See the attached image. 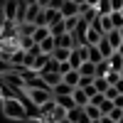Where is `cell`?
<instances>
[{"mask_svg": "<svg viewBox=\"0 0 123 123\" xmlns=\"http://www.w3.org/2000/svg\"><path fill=\"white\" fill-rule=\"evenodd\" d=\"M3 113L7 118L22 121V118H27V108H25V104L17 96H10V98H3Z\"/></svg>", "mask_w": 123, "mask_h": 123, "instance_id": "cell-1", "label": "cell"}, {"mask_svg": "<svg viewBox=\"0 0 123 123\" xmlns=\"http://www.w3.org/2000/svg\"><path fill=\"white\" fill-rule=\"evenodd\" d=\"M27 94H30V98H32L37 106H44L47 101L54 98V94H52L49 89H27Z\"/></svg>", "mask_w": 123, "mask_h": 123, "instance_id": "cell-2", "label": "cell"}, {"mask_svg": "<svg viewBox=\"0 0 123 123\" xmlns=\"http://www.w3.org/2000/svg\"><path fill=\"white\" fill-rule=\"evenodd\" d=\"M67 118H69V121H74V123H91V118H89V113H86V108H81V106L69 108Z\"/></svg>", "mask_w": 123, "mask_h": 123, "instance_id": "cell-3", "label": "cell"}, {"mask_svg": "<svg viewBox=\"0 0 123 123\" xmlns=\"http://www.w3.org/2000/svg\"><path fill=\"white\" fill-rule=\"evenodd\" d=\"M67 113H69V111H67V108H62V106L57 104L52 111H49V116H47V118H42V121H49V123H62V121L67 118Z\"/></svg>", "mask_w": 123, "mask_h": 123, "instance_id": "cell-4", "label": "cell"}, {"mask_svg": "<svg viewBox=\"0 0 123 123\" xmlns=\"http://www.w3.org/2000/svg\"><path fill=\"white\" fill-rule=\"evenodd\" d=\"M71 96H74V104H76V106H81V108L91 104V96L86 94V89H81V86H76V89H74V94H71Z\"/></svg>", "mask_w": 123, "mask_h": 123, "instance_id": "cell-5", "label": "cell"}, {"mask_svg": "<svg viewBox=\"0 0 123 123\" xmlns=\"http://www.w3.org/2000/svg\"><path fill=\"white\" fill-rule=\"evenodd\" d=\"M79 5L81 3H76V0H64V5H62V15H64V17H76L79 15Z\"/></svg>", "mask_w": 123, "mask_h": 123, "instance_id": "cell-6", "label": "cell"}, {"mask_svg": "<svg viewBox=\"0 0 123 123\" xmlns=\"http://www.w3.org/2000/svg\"><path fill=\"white\" fill-rule=\"evenodd\" d=\"M52 94H54V96H71V94H74V86H71V84H67V81L62 79L59 84L52 89Z\"/></svg>", "mask_w": 123, "mask_h": 123, "instance_id": "cell-7", "label": "cell"}, {"mask_svg": "<svg viewBox=\"0 0 123 123\" xmlns=\"http://www.w3.org/2000/svg\"><path fill=\"white\" fill-rule=\"evenodd\" d=\"M42 79L49 84V89H54V86L59 84V81L64 79V74H62V71H42Z\"/></svg>", "mask_w": 123, "mask_h": 123, "instance_id": "cell-8", "label": "cell"}, {"mask_svg": "<svg viewBox=\"0 0 123 123\" xmlns=\"http://www.w3.org/2000/svg\"><path fill=\"white\" fill-rule=\"evenodd\" d=\"M104 37H106V35L101 32V30H96V27H91V25H89V32H86V44H98Z\"/></svg>", "mask_w": 123, "mask_h": 123, "instance_id": "cell-9", "label": "cell"}, {"mask_svg": "<svg viewBox=\"0 0 123 123\" xmlns=\"http://www.w3.org/2000/svg\"><path fill=\"white\" fill-rule=\"evenodd\" d=\"M96 47L101 49V54H104V59H111V57H113V52H116V49H113V44L108 42V37H104V39H101V42H98Z\"/></svg>", "mask_w": 123, "mask_h": 123, "instance_id": "cell-10", "label": "cell"}, {"mask_svg": "<svg viewBox=\"0 0 123 123\" xmlns=\"http://www.w3.org/2000/svg\"><path fill=\"white\" fill-rule=\"evenodd\" d=\"M94 89L98 91V94H106V91L111 89V81H108V76H96V79H94Z\"/></svg>", "mask_w": 123, "mask_h": 123, "instance_id": "cell-11", "label": "cell"}, {"mask_svg": "<svg viewBox=\"0 0 123 123\" xmlns=\"http://www.w3.org/2000/svg\"><path fill=\"white\" fill-rule=\"evenodd\" d=\"M79 74H81V76H96V64H94L91 59H86L84 64L79 67Z\"/></svg>", "mask_w": 123, "mask_h": 123, "instance_id": "cell-12", "label": "cell"}, {"mask_svg": "<svg viewBox=\"0 0 123 123\" xmlns=\"http://www.w3.org/2000/svg\"><path fill=\"white\" fill-rule=\"evenodd\" d=\"M106 37H108V42L113 44V49H116V52H118V47L123 44V35H121V30H111V32H108Z\"/></svg>", "mask_w": 123, "mask_h": 123, "instance_id": "cell-13", "label": "cell"}, {"mask_svg": "<svg viewBox=\"0 0 123 123\" xmlns=\"http://www.w3.org/2000/svg\"><path fill=\"white\" fill-rule=\"evenodd\" d=\"M64 81H67V84H71V86H79V81H81V74H79V69H69L67 71V74H64Z\"/></svg>", "mask_w": 123, "mask_h": 123, "instance_id": "cell-14", "label": "cell"}, {"mask_svg": "<svg viewBox=\"0 0 123 123\" xmlns=\"http://www.w3.org/2000/svg\"><path fill=\"white\" fill-rule=\"evenodd\" d=\"M49 59H52V54H47V52L37 54V57H35V67H32V69H35V71H42V69L47 67V62H49Z\"/></svg>", "mask_w": 123, "mask_h": 123, "instance_id": "cell-15", "label": "cell"}, {"mask_svg": "<svg viewBox=\"0 0 123 123\" xmlns=\"http://www.w3.org/2000/svg\"><path fill=\"white\" fill-rule=\"evenodd\" d=\"M52 57H54L57 62H69V57H71V49H67V47H54Z\"/></svg>", "mask_w": 123, "mask_h": 123, "instance_id": "cell-16", "label": "cell"}, {"mask_svg": "<svg viewBox=\"0 0 123 123\" xmlns=\"http://www.w3.org/2000/svg\"><path fill=\"white\" fill-rule=\"evenodd\" d=\"M54 47H57L54 35H49L47 39H42V42H39V49H42V52H47V54H52V52H54Z\"/></svg>", "mask_w": 123, "mask_h": 123, "instance_id": "cell-17", "label": "cell"}, {"mask_svg": "<svg viewBox=\"0 0 123 123\" xmlns=\"http://www.w3.org/2000/svg\"><path fill=\"white\" fill-rule=\"evenodd\" d=\"M17 17V0H7L5 3V20H15Z\"/></svg>", "mask_w": 123, "mask_h": 123, "instance_id": "cell-18", "label": "cell"}, {"mask_svg": "<svg viewBox=\"0 0 123 123\" xmlns=\"http://www.w3.org/2000/svg\"><path fill=\"white\" fill-rule=\"evenodd\" d=\"M108 62H111V69L121 74V69H123V54H121V52H113V57H111Z\"/></svg>", "mask_w": 123, "mask_h": 123, "instance_id": "cell-19", "label": "cell"}, {"mask_svg": "<svg viewBox=\"0 0 123 123\" xmlns=\"http://www.w3.org/2000/svg\"><path fill=\"white\" fill-rule=\"evenodd\" d=\"M54 101H57L62 108H67V111L76 106V104H74V96H54Z\"/></svg>", "mask_w": 123, "mask_h": 123, "instance_id": "cell-20", "label": "cell"}, {"mask_svg": "<svg viewBox=\"0 0 123 123\" xmlns=\"http://www.w3.org/2000/svg\"><path fill=\"white\" fill-rule=\"evenodd\" d=\"M84 108H86V113H89V118H91V121H98V118H104V111H101L98 106L89 104V106H84Z\"/></svg>", "mask_w": 123, "mask_h": 123, "instance_id": "cell-21", "label": "cell"}, {"mask_svg": "<svg viewBox=\"0 0 123 123\" xmlns=\"http://www.w3.org/2000/svg\"><path fill=\"white\" fill-rule=\"evenodd\" d=\"M96 10H98V15H111V12H113L111 0H98V3H96Z\"/></svg>", "mask_w": 123, "mask_h": 123, "instance_id": "cell-22", "label": "cell"}, {"mask_svg": "<svg viewBox=\"0 0 123 123\" xmlns=\"http://www.w3.org/2000/svg\"><path fill=\"white\" fill-rule=\"evenodd\" d=\"M108 71H113V69H111V62H108V59H104V62H98V64H96V76H106Z\"/></svg>", "mask_w": 123, "mask_h": 123, "instance_id": "cell-23", "label": "cell"}, {"mask_svg": "<svg viewBox=\"0 0 123 123\" xmlns=\"http://www.w3.org/2000/svg\"><path fill=\"white\" fill-rule=\"evenodd\" d=\"M49 35H52V32H49V27H35V35H32V37H35V42L39 44V42H42V39H47Z\"/></svg>", "mask_w": 123, "mask_h": 123, "instance_id": "cell-24", "label": "cell"}, {"mask_svg": "<svg viewBox=\"0 0 123 123\" xmlns=\"http://www.w3.org/2000/svg\"><path fill=\"white\" fill-rule=\"evenodd\" d=\"M49 32H52L54 37H59V35L69 32V30H67V25H64V20H62V22H54V25H49Z\"/></svg>", "mask_w": 123, "mask_h": 123, "instance_id": "cell-25", "label": "cell"}, {"mask_svg": "<svg viewBox=\"0 0 123 123\" xmlns=\"http://www.w3.org/2000/svg\"><path fill=\"white\" fill-rule=\"evenodd\" d=\"M89 59L94 62V64H98V62H104V54H101V49L96 44H91V52H89Z\"/></svg>", "mask_w": 123, "mask_h": 123, "instance_id": "cell-26", "label": "cell"}, {"mask_svg": "<svg viewBox=\"0 0 123 123\" xmlns=\"http://www.w3.org/2000/svg\"><path fill=\"white\" fill-rule=\"evenodd\" d=\"M7 71H15V67L10 64L7 59H3V57H0V74H7Z\"/></svg>", "mask_w": 123, "mask_h": 123, "instance_id": "cell-27", "label": "cell"}, {"mask_svg": "<svg viewBox=\"0 0 123 123\" xmlns=\"http://www.w3.org/2000/svg\"><path fill=\"white\" fill-rule=\"evenodd\" d=\"M64 25H67L69 32H74V27L79 25V15H76V17H64Z\"/></svg>", "mask_w": 123, "mask_h": 123, "instance_id": "cell-28", "label": "cell"}, {"mask_svg": "<svg viewBox=\"0 0 123 123\" xmlns=\"http://www.w3.org/2000/svg\"><path fill=\"white\" fill-rule=\"evenodd\" d=\"M106 116H111L116 123H121V118H123V108H118V106H113V111L111 113H106Z\"/></svg>", "mask_w": 123, "mask_h": 123, "instance_id": "cell-29", "label": "cell"}, {"mask_svg": "<svg viewBox=\"0 0 123 123\" xmlns=\"http://www.w3.org/2000/svg\"><path fill=\"white\" fill-rule=\"evenodd\" d=\"M94 79H96V76H81L79 86H81V89H89V86H94Z\"/></svg>", "mask_w": 123, "mask_h": 123, "instance_id": "cell-30", "label": "cell"}, {"mask_svg": "<svg viewBox=\"0 0 123 123\" xmlns=\"http://www.w3.org/2000/svg\"><path fill=\"white\" fill-rule=\"evenodd\" d=\"M113 106H116V104H113V101H108V98H106V101H104V104H101L98 108H101V111H104V116H106V113H111V111H113Z\"/></svg>", "mask_w": 123, "mask_h": 123, "instance_id": "cell-31", "label": "cell"}, {"mask_svg": "<svg viewBox=\"0 0 123 123\" xmlns=\"http://www.w3.org/2000/svg\"><path fill=\"white\" fill-rule=\"evenodd\" d=\"M104 101H106V94H94V96H91V104H94V106H101Z\"/></svg>", "mask_w": 123, "mask_h": 123, "instance_id": "cell-32", "label": "cell"}, {"mask_svg": "<svg viewBox=\"0 0 123 123\" xmlns=\"http://www.w3.org/2000/svg\"><path fill=\"white\" fill-rule=\"evenodd\" d=\"M116 96H118V91H116V89H113V86H111V89H108V91H106V98H108V101H113V98H116Z\"/></svg>", "mask_w": 123, "mask_h": 123, "instance_id": "cell-33", "label": "cell"}, {"mask_svg": "<svg viewBox=\"0 0 123 123\" xmlns=\"http://www.w3.org/2000/svg\"><path fill=\"white\" fill-rule=\"evenodd\" d=\"M62 5H64V0H52L47 7H54V10H62Z\"/></svg>", "mask_w": 123, "mask_h": 123, "instance_id": "cell-34", "label": "cell"}, {"mask_svg": "<svg viewBox=\"0 0 123 123\" xmlns=\"http://www.w3.org/2000/svg\"><path fill=\"white\" fill-rule=\"evenodd\" d=\"M111 7L113 10H123V0H111Z\"/></svg>", "mask_w": 123, "mask_h": 123, "instance_id": "cell-35", "label": "cell"}, {"mask_svg": "<svg viewBox=\"0 0 123 123\" xmlns=\"http://www.w3.org/2000/svg\"><path fill=\"white\" fill-rule=\"evenodd\" d=\"M113 89L118 91V94H123V76H121V79L116 81V84H113Z\"/></svg>", "mask_w": 123, "mask_h": 123, "instance_id": "cell-36", "label": "cell"}, {"mask_svg": "<svg viewBox=\"0 0 123 123\" xmlns=\"http://www.w3.org/2000/svg\"><path fill=\"white\" fill-rule=\"evenodd\" d=\"M101 121H104V123H116V121L111 118V116H104V118H101Z\"/></svg>", "mask_w": 123, "mask_h": 123, "instance_id": "cell-37", "label": "cell"}, {"mask_svg": "<svg viewBox=\"0 0 123 123\" xmlns=\"http://www.w3.org/2000/svg\"><path fill=\"white\" fill-rule=\"evenodd\" d=\"M37 3H39V5H42V7H47L49 3H52V0H37Z\"/></svg>", "mask_w": 123, "mask_h": 123, "instance_id": "cell-38", "label": "cell"}, {"mask_svg": "<svg viewBox=\"0 0 123 123\" xmlns=\"http://www.w3.org/2000/svg\"><path fill=\"white\" fill-rule=\"evenodd\" d=\"M25 3H27V5H35V3H37V0H25Z\"/></svg>", "mask_w": 123, "mask_h": 123, "instance_id": "cell-39", "label": "cell"}, {"mask_svg": "<svg viewBox=\"0 0 123 123\" xmlns=\"http://www.w3.org/2000/svg\"><path fill=\"white\" fill-rule=\"evenodd\" d=\"M62 123H74V121H69V118H64V121H62Z\"/></svg>", "mask_w": 123, "mask_h": 123, "instance_id": "cell-40", "label": "cell"}, {"mask_svg": "<svg viewBox=\"0 0 123 123\" xmlns=\"http://www.w3.org/2000/svg\"><path fill=\"white\" fill-rule=\"evenodd\" d=\"M91 123H104V121H101V118H98V121H91Z\"/></svg>", "mask_w": 123, "mask_h": 123, "instance_id": "cell-41", "label": "cell"}, {"mask_svg": "<svg viewBox=\"0 0 123 123\" xmlns=\"http://www.w3.org/2000/svg\"><path fill=\"white\" fill-rule=\"evenodd\" d=\"M118 52H121V54H123V44H121V47H118Z\"/></svg>", "mask_w": 123, "mask_h": 123, "instance_id": "cell-42", "label": "cell"}, {"mask_svg": "<svg viewBox=\"0 0 123 123\" xmlns=\"http://www.w3.org/2000/svg\"><path fill=\"white\" fill-rule=\"evenodd\" d=\"M0 81H3V74H0Z\"/></svg>", "mask_w": 123, "mask_h": 123, "instance_id": "cell-43", "label": "cell"}, {"mask_svg": "<svg viewBox=\"0 0 123 123\" xmlns=\"http://www.w3.org/2000/svg\"><path fill=\"white\" fill-rule=\"evenodd\" d=\"M121 76H123V69H121Z\"/></svg>", "mask_w": 123, "mask_h": 123, "instance_id": "cell-44", "label": "cell"}, {"mask_svg": "<svg viewBox=\"0 0 123 123\" xmlns=\"http://www.w3.org/2000/svg\"><path fill=\"white\" fill-rule=\"evenodd\" d=\"M42 123H49V121H42Z\"/></svg>", "mask_w": 123, "mask_h": 123, "instance_id": "cell-45", "label": "cell"}]
</instances>
